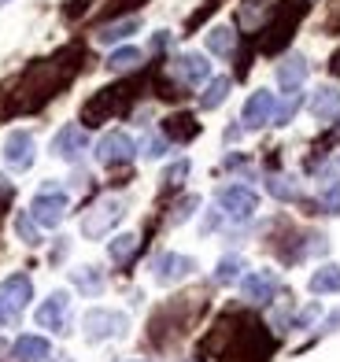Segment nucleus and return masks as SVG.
Segmentation results:
<instances>
[{
	"instance_id": "obj_1",
	"label": "nucleus",
	"mask_w": 340,
	"mask_h": 362,
	"mask_svg": "<svg viewBox=\"0 0 340 362\" xmlns=\"http://www.w3.org/2000/svg\"><path fill=\"white\" fill-rule=\"evenodd\" d=\"M126 218V200L122 196H104L100 204H93V211L82 218V233L89 240H100L104 233H111L119 222Z\"/></svg>"
},
{
	"instance_id": "obj_2",
	"label": "nucleus",
	"mask_w": 340,
	"mask_h": 362,
	"mask_svg": "<svg viewBox=\"0 0 340 362\" xmlns=\"http://www.w3.org/2000/svg\"><path fill=\"white\" fill-rule=\"evenodd\" d=\"M126 315L122 310H107V307H93L86 310V318H82V329H86V340L89 344H104V340H115L126 333Z\"/></svg>"
},
{
	"instance_id": "obj_3",
	"label": "nucleus",
	"mask_w": 340,
	"mask_h": 362,
	"mask_svg": "<svg viewBox=\"0 0 340 362\" xmlns=\"http://www.w3.org/2000/svg\"><path fill=\"white\" fill-rule=\"evenodd\" d=\"M67 215V192L59 189H41L34 200H30V218H34L41 229H56Z\"/></svg>"
},
{
	"instance_id": "obj_4",
	"label": "nucleus",
	"mask_w": 340,
	"mask_h": 362,
	"mask_svg": "<svg viewBox=\"0 0 340 362\" xmlns=\"http://www.w3.org/2000/svg\"><path fill=\"white\" fill-rule=\"evenodd\" d=\"M215 204H218V211H222L225 218L245 222V218H252L255 211H259V196L248 185H225V189H218Z\"/></svg>"
},
{
	"instance_id": "obj_5",
	"label": "nucleus",
	"mask_w": 340,
	"mask_h": 362,
	"mask_svg": "<svg viewBox=\"0 0 340 362\" xmlns=\"http://www.w3.org/2000/svg\"><path fill=\"white\" fill-rule=\"evenodd\" d=\"M96 163L100 167H119V163H129L137 156V144L129 134H122V129H111V134H104L100 141H96Z\"/></svg>"
},
{
	"instance_id": "obj_6",
	"label": "nucleus",
	"mask_w": 340,
	"mask_h": 362,
	"mask_svg": "<svg viewBox=\"0 0 340 362\" xmlns=\"http://www.w3.org/2000/svg\"><path fill=\"white\" fill-rule=\"evenodd\" d=\"M34 156H37V148H34V137L26 129H11L4 137V167L8 170H15V174L30 170L34 167Z\"/></svg>"
},
{
	"instance_id": "obj_7",
	"label": "nucleus",
	"mask_w": 340,
	"mask_h": 362,
	"mask_svg": "<svg viewBox=\"0 0 340 362\" xmlns=\"http://www.w3.org/2000/svg\"><path fill=\"white\" fill-rule=\"evenodd\" d=\"M192 270H197V259L177 255V252H163V255L152 259V277L159 285H174V281H182V277H189Z\"/></svg>"
},
{
	"instance_id": "obj_8",
	"label": "nucleus",
	"mask_w": 340,
	"mask_h": 362,
	"mask_svg": "<svg viewBox=\"0 0 340 362\" xmlns=\"http://www.w3.org/2000/svg\"><path fill=\"white\" fill-rule=\"evenodd\" d=\"M30 300H34V281H30L26 274H11L0 281V303H4L15 318L30 307Z\"/></svg>"
},
{
	"instance_id": "obj_9",
	"label": "nucleus",
	"mask_w": 340,
	"mask_h": 362,
	"mask_svg": "<svg viewBox=\"0 0 340 362\" xmlns=\"http://www.w3.org/2000/svg\"><path fill=\"white\" fill-rule=\"evenodd\" d=\"M86 148H89V134H86V129L78 126V122L63 126L59 134L52 137V156H56V159H63V163H78Z\"/></svg>"
},
{
	"instance_id": "obj_10",
	"label": "nucleus",
	"mask_w": 340,
	"mask_h": 362,
	"mask_svg": "<svg viewBox=\"0 0 340 362\" xmlns=\"http://www.w3.org/2000/svg\"><path fill=\"white\" fill-rule=\"evenodd\" d=\"M67 315H71V296L67 292H52L48 300L37 307V325L52 329V333H67Z\"/></svg>"
},
{
	"instance_id": "obj_11",
	"label": "nucleus",
	"mask_w": 340,
	"mask_h": 362,
	"mask_svg": "<svg viewBox=\"0 0 340 362\" xmlns=\"http://www.w3.org/2000/svg\"><path fill=\"white\" fill-rule=\"evenodd\" d=\"M274 93H266V89H259V93H252L248 96V104H245V111H240V122H245V129H263L266 122H274Z\"/></svg>"
},
{
	"instance_id": "obj_12",
	"label": "nucleus",
	"mask_w": 340,
	"mask_h": 362,
	"mask_svg": "<svg viewBox=\"0 0 340 362\" xmlns=\"http://www.w3.org/2000/svg\"><path fill=\"white\" fill-rule=\"evenodd\" d=\"M240 292H245L248 303H270L274 292H278V274L274 270H252L245 281H240Z\"/></svg>"
},
{
	"instance_id": "obj_13",
	"label": "nucleus",
	"mask_w": 340,
	"mask_h": 362,
	"mask_svg": "<svg viewBox=\"0 0 340 362\" xmlns=\"http://www.w3.org/2000/svg\"><path fill=\"white\" fill-rule=\"evenodd\" d=\"M174 74L182 86H200V81H207V74H211V63L200 52H185V56L174 59Z\"/></svg>"
},
{
	"instance_id": "obj_14",
	"label": "nucleus",
	"mask_w": 340,
	"mask_h": 362,
	"mask_svg": "<svg viewBox=\"0 0 340 362\" xmlns=\"http://www.w3.org/2000/svg\"><path fill=\"white\" fill-rule=\"evenodd\" d=\"M11 358L15 362H48V358H52V344H48L45 337L23 333L19 340L11 344Z\"/></svg>"
},
{
	"instance_id": "obj_15",
	"label": "nucleus",
	"mask_w": 340,
	"mask_h": 362,
	"mask_svg": "<svg viewBox=\"0 0 340 362\" xmlns=\"http://www.w3.org/2000/svg\"><path fill=\"white\" fill-rule=\"evenodd\" d=\"M307 81V59L303 56H288L285 63H278V86L285 93H296Z\"/></svg>"
},
{
	"instance_id": "obj_16",
	"label": "nucleus",
	"mask_w": 340,
	"mask_h": 362,
	"mask_svg": "<svg viewBox=\"0 0 340 362\" xmlns=\"http://www.w3.org/2000/svg\"><path fill=\"white\" fill-rule=\"evenodd\" d=\"M137 30H141V19H137V15H129V19L100 26V30H96V41H100V45H115V41H126L129 34H137Z\"/></svg>"
},
{
	"instance_id": "obj_17",
	"label": "nucleus",
	"mask_w": 340,
	"mask_h": 362,
	"mask_svg": "<svg viewBox=\"0 0 340 362\" xmlns=\"http://www.w3.org/2000/svg\"><path fill=\"white\" fill-rule=\"evenodd\" d=\"M311 115L315 119H329V115H336V107H340V89L336 86H322L315 96H311Z\"/></svg>"
},
{
	"instance_id": "obj_18",
	"label": "nucleus",
	"mask_w": 340,
	"mask_h": 362,
	"mask_svg": "<svg viewBox=\"0 0 340 362\" xmlns=\"http://www.w3.org/2000/svg\"><path fill=\"white\" fill-rule=\"evenodd\" d=\"M315 296H326V292H340V267H322L311 274V281H307Z\"/></svg>"
},
{
	"instance_id": "obj_19",
	"label": "nucleus",
	"mask_w": 340,
	"mask_h": 362,
	"mask_svg": "<svg viewBox=\"0 0 340 362\" xmlns=\"http://www.w3.org/2000/svg\"><path fill=\"white\" fill-rule=\"evenodd\" d=\"M230 89H233V81L230 78H211V81H207V89H204V96H200V107L204 111H215L222 100H225V96H230Z\"/></svg>"
},
{
	"instance_id": "obj_20",
	"label": "nucleus",
	"mask_w": 340,
	"mask_h": 362,
	"mask_svg": "<svg viewBox=\"0 0 340 362\" xmlns=\"http://www.w3.org/2000/svg\"><path fill=\"white\" fill-rule=\"evenodd\" d=\"M266 192L274 196V200H281V204H293V200H300V185H296L293 177H281V174L266 177Z\"/></svg>"
},
{
	"instance_id": "obj_21",
	"label": "nucleus",
	"mask_w": 340,
	"mask_h": 362,
	"mask_svg": "<svg viewBox=\"0 0 340 362\" xmlns=\"http://www.w3.org/2000/svg\"><path fill=\"white\" fill-rule=\"evenodd\" d=\"M233 45H237V34L230 26H215V30H207V52H215V56H230L233 52Z\"/></svg>"
},
{
	"instance_id": "obj_22",
	"label": "nucleus",
	"mask_w": 340,
	"mask_h": 362,
	"mask_svg": "<svg viewBox=\"0 0 340 362\" xmlns=\"http://www.w3.org/2000/svg\"><path fill=\"white\" fill-rule=\"evenodd\" d=\"M303 107V93L296 89V93H285V100L274 107V126H288L296 119V111Z\"/></svg>"
},
{
	"instance_id": "obj_23",
	"label": "nucleus",
	"mask_w": 340,
	"mask_h": 362,
	"mask_svg": "<svg viewBox=\"0 0 340 362\" xmlns=\"http://www.w3.org/2000/svg\"><path fill=\"white\" fill-rule=\"evenodd\" d=\"M141 63V48H115V52L107 56V71H134Z\"/></svg>"
},
{
	"instance_id": "obj_24",
	"label": "nucleus",
	"mask_w": 340,
	"mask_h": 362,
	"mask_svg": "<svg viewBox=\"0 0 340 362\" xmlns=\"http://www.w3.org/2000/svg\"><path fill=\"white\" fill-rule=\"evenodd\" d=\"M74 285L82 288V292H89V296H96L104 288V274L96 270V267H78L74 270Z\"/></svg>"
},
{
	"instance_id": "obj_25",
	"label": "nucleus",
	"mask_w": 340,
	"mask_h": 362,
	"mask_svg": "<svg viewBox=\"0 0 340 362\" xmlns=\"http://www.w3.org/2000/svg\"><path fill=\"white\" fill-rule=\"evenodd\" d=\"M240 270H245V259H240V255H225L218 262V270H215V281L218 285H233L237 277H240Z\"/></svg>"
},
{
	"instance_id": "obj_26",
	"label": "nucleus",
	"mask_w": 340,
	"mask_h": 362,
	"mask_svg": "<svg viewBox=\"0 0 340 362\" xmlns=\"http://www.w3.org/2000/svg\"><path fill=\"white\" fill-rule=\"evenodd\" d=\"M322 211L326 215H340V177L322 181Z\"/></svg>"
},
{
	"instance_id": "obj_27",
	"label": "nucleus",
	"mask_w": 340,
	"mask_h": 362,
	"mask_svg": "<svg viewBox=\"0 0 340 362\" xmlns=\"http://www.w3.org/2000/svg\"><path fill=\"white\" fill-rule=\"evenodd\" d=\"M134 252H137V237H134V233H119L115 240L107 244V255L115 259V262H126Z\"/></svg>"
},
{
	"instance_id": "obj_28",
	"label": "nucleus",
	"mask_w": 340,
	"mask_h": 362,
	"mask_svg": "<svg viewBox=\"0 0 340 362\" xmlns=\"http://www.w3.org/2000/svg\"><path fill=\"white\" fill-rule=\"evenodd\" d=\"M15 229H19V237L30 244V248H37V244H41V233H37V222L34 218H30V215H19V218H15Z\"/></svg>"
},
{
	"instance_id": "obj_29",
	"label": "nucleus",
	"mask_w": 340,
	"mask_h": 362,
	"mask_svg": "<svg viewBox=\"0 0 340 362\" xmlns=\"http://www.w3.org/2000/svg\"><path fill=\"white\" fill-rule=\"evenodd\" d=\"M167 152H170V141H167V137L152 134L148 141H144V159H163Z\"/></svg>"
},
{
	"instance_id": "obj_30",
	"label": "nucleus",
	"mask_w": 340,
	"mask_h": 362,
	"mask_svg": "<svg viewBox=\"0 0 340 362\" xmlns=\"http://www.w3.org/2000/svg\"><path fill=\"white\" fill-rule=\"evenodd\" d=\"M197 207H200V196H185V200L174 207V222L182 226V222H185V218H189V215H192V211H197Z\"/></svg>"
},
{
	"instance_id": "obj_31",
	"label": "nucleus",
	"mask_w": 340,
	"mask_h": 362,
	"mask_svg": "<svg viewBox=\"0 0 340 362\" xmlns=\"http://www.w3.org/2000/svg\"><path fill=\"white\" fill-rule=\"evenodd\" d=\"M189 174V159H182V163H174V167L163 174V181H170V185H177V181H182Z\"/></svg>"
},
{
	"instance_id": "obj_32",
	"label": "nucleus",
	"mask_w": 340,
	"mask_h": 362,
	"mask_svg": "<svg viewBox=\"0 0 340 362\" xmlns=\"http://www.w3.org/2000/svg\"><path fill=\"white\" fill-rule=\"evenodd\" d=\"M315 318H318V307H315V303H311V307H307V310H303V315H300V318H296V329H303V325H311V322H315Z\"/></svg>"
},
{
	"instance_id": "obj_33",
	"label": "nucleus",
	"mask_w": 340,
	"mask_h": 362,
	"mask_svg": "<svg viewBox=\"0 0 340 362\" xmlns=\"http://www.w3.org/2000/svg\"><path fill=\"white\" fill-rule=\"evenodd\" d=\"M167 45H170V34H167V30H159V34L152 37V48L159 52V48H167Z\"/></svg>"
},
{
	"instance_id": "obj_34",
	"label": "nucleus",
	"mask_w": 340,
	"mask_h": 362,
	"mask_svg": "<svg viewBox=\"0 0 340 362\" xmlns=\"http://www.w3.org/2000/svg\"><path fill=\"white\" fill-rule=\"evenodd\" d=\"M15 322V315H11V310L4 307V303H0V329H4V325H11Z\"/></svg>"
},
{
	"instance_id": "obj_35",
	"label": "nucleus",
	"mask_w": 340,
	"mask_h": 362,
	"mask_svg": "<svg viewBox=\"0 0 340 362\" xmlns=\"http://www.w3.org/2000/svg\"><path fill=\"white\" fill-rule=\"evenodd\" d=\"M326 329H340V310H333V315L326 318Z\"/></svg>"
},
{
	"instance_id": "obj_36",
	"label": "nucleus",
	"mask_w": 340,
	"mask_h": 362,
	"mask_svg": "<svg viewBox=\"0 0 340 362\" xmlns=\"http://www.w3.org/2000/svg\"><path fill=\"white\" fill-rule=\"evenodd\" d=\"M48 362H74V358H67V355H59V358H48Z\"/></svg>"
},
{
	"instance_id": "obj_37",
	"label": "nucleus",
	"mask_w": 340,
	"mask_h": 362,
	"mask_svg": "<svg viewBox=\"0 0 340 362\" xmlns=\"http://www.w3.org/2000/svg\"><path fill=\"white\" fill-rule=\"evenodd\" d=\"M336 122H340V119H336ZM336 137H340V126H336Z\"/></svg>"
},
{
	"instance_id": "obj_38",
	"label": "nucleus",
	"mask_w": 340,
	"mask_h": 362,
	"mask_svg": "<svg viewBox=\"0 0 340 362\" xmlns=\"http://www.w3.org/2000/svg\"><path fill=\"white\" fill-rule=\"evenodd\" d=\"M336 170H340V159H336Z\"/></svg>"
},
{
	"instance_id": "obj_39",
	"label": "nucleus",
	"mask_w": 340,
	"mask_h": 362,
	"mask_svg": "<svg viewBox=\"0 0 340 362\" xmlns=\"http://www.w3.org/2000/svg\"><path fill=\"white\" fill-rule=\"evenodd\" d=\"M0 4H8V0H0Z\"/></svg>"
}]
</instances>
